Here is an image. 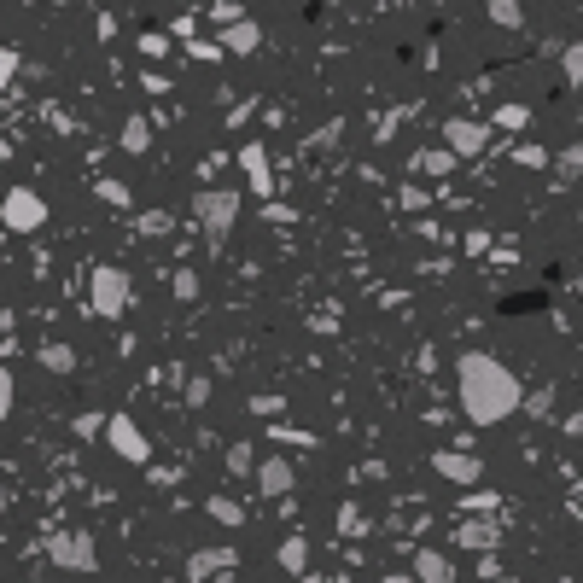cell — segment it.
Here are the masks:
<instances>
[{"label": "cell", "instance_id": "obj_1", "mask_svg": "<svg viewBox=\"0 0 583 583\" xmlns=\"http://www.w3.org/2000/svg\"><path fill=\"white\" fill-rule=\"evenodd\" d=\"M455 397H461V414H467L473 426H502V420H514V414L525 409L519 374L502 356H490V350H467V356L455 362Z\"/></svg>", "mask_w": 583, "mask_h": 583}, {"label": "cell", "instance_id": "obj_2", "mask_svg": "<svg viewBox=\"0 0 583 583\" xmlns=\"http://www.w3.org/2000/svg\"><path fill=\"white\" fill-rule=\"evenodd\" d=\"M193 216L210 240H228L234 222H240V187H199L193 193Z\"/></svg>", "mask_w": 583, "mask_h": 583}, {"label": "cell", "instance_id": "obj_3", "mask_svg": "<svg viewBox=\"0 0 583 583\" xmlns=\"http://www.w3.org/2000/svg\"><path fill=\"white\" fill-rule=\"evenodd\" d=\"M135 298V286H129V269H117V263H100L94 275H88V309L100 315V321H117L123 309Z\"/></svg>", "mask_w": 583, "mask_h": 583}, {"label": "cell", "instance_id": "obj_4", "mask_svg": "<svg viewBox=\"0 0 583 583\" xmlns=\"http://www.w3.org/2000/svg\"><path fill=\"white\" fill-rule=\"evenodd\" d=\"M0 228L6 234H41L47 228V199L35 187H6L0 199Z\"/></svg>", "mask_w": 583, "mask_h": 583}, {"label": "cell", "instance_id": "obj_5", "mask_svg": "<svg viewBox=\"0 0 583 583\" xmlns=\"http://www.w3.org/2000/svg\"><path fill=\"white\" fill-rule=\"evenodd\" d=\"M47 560H53L59 572H76V578H88V572L100 566V549H94V537H88V531H53V543H47Z\"/></svg>", "mask_w": 583, "mask_h": 583}, {"label": "cell", "instance_id": "obj_6", "mask_svg": "<svg viewBox=\"0 0 583 583\" xmlns=\"http://www.w3.org/2000/svg\"><path fill=\"white\" fill-rule=\"evenodd\" d=\"M105 444L117 449L129 467H146L152 461V444H146V432H140L129 414H105Z\"/></svg>", "mask_w": 583, "mask_h": 583}, {"label": "cell", "instance_id": "obj_7", "mask_svg": "<svg viewBox=\"0 0 583 583\" xmlns=\"http://www.w3.org/2000/svg\"><path fill=\"white\" fill-rule=\"evenodd\" d=\"M432 467H438V479L455 484V490H479L484 484V461L479 455H467V449H438Z\"/></svg>", "mask_w": 583, "mask_h": 583}, {"label": "cell", "instance_id": "obj_8", "mask_svg": "<svg viewBox=\"0 0 583 583\" xmlns=\"http://www.w3.org/2000/svg\"><path fill=\"white\" fill-rule=\"evenodd\" d=\"M444 146L455 158H479L490 146V123H473V117H449L444 123Z\"/></svg>", "mask_w": 583, "mask_h": 583}, {"label": "cell", "instance_id": "obj_9", "mask_svg": "<svg viewBox=\"0 0 583 583\" xmlns=\"http://www.w3.org/2000/svg\"><path fill=\"white\" fill-rule=\"evenodd\" d=\"M222 53H234V59H251L257 47H263V24L257 18H234V24H222Z\"/></svg>", "mask_w": 583, "mask_h": 583}, {"label": "cell", "instance_id": "obj_10", "mask_svg": "<svg viewBox=\"0 0 583 583\" xmlns=\"http://www.w3.org/2000/svg\"><path fill=\"white\" fill-rule=\"evenodd\" d=\"M240 170L257 193H275V164H269V146L263 140H245L240 146Z\"/></svg>", "mask_w": 583, "mask_h": 583}, {"label": "cell", "instance_id": "obj_11", "mask_svg": "<svg viewBox=\"0 0 583 583\" xmlns=\"http://www.w3.org/2000/svg\"><path fill=\"white\" fill-rule=\"evenodd\" d=\"M251 479H257V496H269V502H275V496H286V490H292V479H298V473H292V461L269 455V461H257V473H251Z\"/></svg>", "mask_w": 583, "mask_h": 583}, {"label": "cell", "instance_id": "obj_12", "mask_svg": "<svg viewBox=\"0 0 583 583\" xmlns=\"http://www.w3.org/2000/svg\"><path fill=\"white\" fill-rule=\"evenodd\" d=\"M414 583H455V560H444L438 549L414 554Z\"/></svg>", "mask_w": 583, "mask_h": 583}, {"label": "cell", "instance_id": "obj_13", "mask_svg": "<svg viewBox=\"0 0 583 583\" xmlns=\"http://www.w3.org/2000/svg\"><path fill=\"white\" fill-rule=\"evenodd\" d=\"M234 566V549H199L193 560H187V578L193 583H210L216 572H228Z\"/></svg>", "mask_w": 583, "mask_h": 583}, {"label": "cell", "instance_id": "obj_14", "mask_svg": "<svg viewBox=\"0 0 583 583\" xmlns=\"http://www.w3.org/2000/svg\"><path fill=\"white\" fill-rule=\"evenodd\" d=\"M275 560H280V572H292V578H304V566H309V543H304V537H286Z\"/></svg>", "mask_w": 583, "mask_h": 583}, {"label": "cell", "instance_id": "obj_15", "mask_svg": "<svg viewBox=\"0 0 583 583\" xmlns=\"http://www.w3.org/2000/svg\"><path fill=\"white\" fill-rule=\"evenodd\" d=\"M123 152H129V158L152 152V123H146V117H129V123H123Z\"/></svg>", "mask_w": 583, "mask_h": 583}, {"label": "cell", "instance_id": "obj_16", "mask_svg": "<svg viewBox=\"0 0 583 583\" xmlns=\"http://www.w3.org/2000/svg\"><path fill=\"white\" fill-rule=\"evenodd\" d=\"M41 368H47V374H76V350H70V344H41Z\"/></svg>", "mask_w": 583, "mask_h": 583}, {"label": "cell", "instance_id": "obj_17", "mask_svg": "<svg viewBox=\"0 0 583 583\" xmlns=\"http://www.w3.org/2000/svg\"><path fill=\"white\" fill-rule=\"evenodd\" d=\"M414 170L420 175H449L455 170V152H449V146H426V152L414 158Z\"/></svg>", "mask_w": 583, "mask_h": 583}, {"label": "cell", "instance_id": "obj_18", "mask_svg": "<svg viewBox=\"0 0 583 583\" xmlns=\"http://www.w3.org/2000/svg\"><path fill=\"white\" fill-rule=\"evenodd\" d=\"M205 514L216 519V525H228V531H234V525H245V508L234 502V496H210V502H205Z\"/></svg>", "mask_w": 583, "mask_h": 583}, {"label": "cell", "instance_id": "obj_19", "mask_svg": "<svg viewBox=\"0 0 583 583\" xmlns=\"http://www.w3.org/2000/svg\"><path fill=\"white\" fill-rule=\"evenodd\" d=\"M484 12H490V24H496V30H519V24H525L519 0H484Z\"/></svg>", "mask_w": 583, "mask_h": 583}, {"label": "cell", "instance_id": "obj_20", "mask_svg": "<svg viewBox=\"0 0 583 583\" xmlns=\"http://www.w3.org/2000/svg\"><path fill=\"white\" fill-rule=\"evenodd\" d=\"M525 123H531V105H519V100L496 105V117H490V129H525Z\"/></svg>", "mask_w": 583, "mask_h": 583}, {"label": "cell", "instance_id": "obj_21", "mask_svg": "<svg viewBox=\"0 0 583 583\" xmlns=\"http://www.w3.org/2000/svg\"><path fill=\"white\" fill-rule=\"evenodd\" d=\"M461 543H467V549H490V554H496L502 531H496V525H461Z\"/></svg>", "mask_w": 583, "mask_h": 583}, {"label": "cell", "instance_id": "obj_22", "mask_svg": "<svg viewBox=\"0 0 583 583\" xmlns=\"http://www.w3.org/2000/svg\"><path fill=\"white\" fill-rule=\"evenodd\" d=\"M251 461H257V449L251 444H228V473H234V479H251V473H257Z\"/></svg>", "mask_w": 583, "mask_h": 583}, {"label": "cell", "instance_id": "obj_23", "mask_svg": "<svg viewBox=\"0 0 583 583\" xmlns=\"http://www.w3.org/2000/svg\"><path fill=\"white\" fill-rule=\"evenodd\" d=\"M94 193H100V205H117V210L129 205V181H117V175H105Z\"/></svg>", "mask_w": 583, "mask_h": 583}, {"label": "cell", "instance_id": "obj_24", "mask_svg": "<svg viewBox=\"0 0 583 583\" xmlns=\"http://www.w3.org/2000/svg\"><path fill=\"white\" fill-rule=\"evenodd\" d=\"M140 234H146V240L170 234V216H164V210H140Z\"/></svg>", "mask_w": 583, "mask_h": 583}, {"label": "cell", "instance_id": "obj_25", "mask_svg": "<svg viewBox=\"0 0 583 583\" xmlns=\"http://www.w3.org/2000/svg\"><path fill=\"white\" fill-rule=\"evenodd\" d=\"M362 531H368L362 508H339V537H362Z\"/></svg>", "mask_w": 583, "mask_h": 583}, {"label": "cell", "instance_id": "obj_26", "mask_svg": "<svg viewBox=\"0 0 583 583\" xmlns=\"http://www.w3.org/2000/svg\"><path fill=\"white\" fill-rule=\"evenodd\" d=\"M76 438H105V414H76Z\"/></svg>", "mask_w": 583, "mask_h": 583}, {"label": "cell", "instance_id": "obj_27", "mask_svg": "<svg viewBox=\"0 0 583 583\" xmlns=\"http://www.w3.org/2000/svg\"><path fill=\"white\" fill-rule=\"evenodd\" d=\"M560 70H566V82H583V41H578V47H566Z\"/></svg>", "mask_w": 583, "mask_h": 583}, {"label": "cell", "instance_id": "obj_28", "mask_svg": "<svg viewBox=\"0 0 583 583\" xmlns=\"http://www.w3.org/2000/svg\"><path fill=\"white\" fill-rule=\"evenodd\" d=\"M187 403H193V409H205V403H210V379H205V374L187 379Z\"/></svg>", "mask_w": 583, "mask_h": 583}, {"label": "cell", "instance_id": "obj_29", "mask_svg": "<svg viewBox=\"0 0 583 583\" xmlns=\"http://www.w3.org/2000/svg\"><path fill=\"white\" fill-rule=\"evenodd\" d=\"M578 170H583V146H566V152H560V181H572Z\"/></svg>", "mask_w": 583, "mask_h": 583}, {"label": "cell", "instance_id": "obj_30", "mask_svg": "<svg viewBox=\"0 0 583 583\" xmlns=\"http://www.w3.org/2000/svg\"><path fill=\"white\" fill-rule=\"evenodd\" d=\"M397 205H403V210H426V205H432V193H426V187H403V193H397Z\"/></svg>", "mask_w": 583, "mask_h": 583}, {"label": "cell", "instance_id": "obj_31", "mask_svg": "<svg viewBox=\"0 0 583 583\" xmlns=\"http://www.w3.org/2000/svg\"><path fill=\"white\" fill-rule=\"evenodd\" d=\"M12 76H18V53H12V47H0V94H6V82H12Z\"/></svg>", "mask_w": 583, "mask_h": 583}, {"label": "cell", "instance_id": "obj_32", "mask_svg": "<svg viewBox=\"0 0 583 583\" xmlns=\"http://www.w3.org/2000/svg\"><path fill=\"white\" fill-rule=\"evenodd\" d=\"M175 298H199V275H193V269L175 275Z\"/></svg>", "mask_w": 583, "mask_h": 583}, {"label": "cell", "instance_id": "obj_33", "mask_svg": "<svg viewBox=\"0 0 583 583\" xmlns=\"http://www.w3.org/2000/svg\"><path fill=\"white\" fill-rule=\"evenodd\" d=\"M12 397H18V385H12V374H6V368H0V420L12 414Z\"/></svg>", "mask_w": 583, "mask_h": 583}, {"label": "cell", "instance_id": "obj_34", "mask_svg": "<svg viewBox=\"0 0 583 583\" xmlns=\"http://www.w3.org/2000/svg\"><path fill=\"white\" fill-rule=\"evenodd\" d=\"M140 53H146V59H164V53H170V41H164V35H140Z\"/></svg>", "mask_w": 583, "mask_h": 583}, {"label": "cell", "instance_id": "obj_35", "mask_svg": "<svg viewBox=\"0 0 583 583\" xmlns=\"http://www.w3.org/2000/svg\"><path fill=\"white\" fill-rule=\"evenodd\" d=\"M333 135H339V123H321V129L309 135V146H333Z\"/></svg>", "mask_w": 583, "mask_h": 583}, {"label": "cell", "instance_id": "obj_36", "mask_svg": "<svg viewBox=\"0 0 583 583\" xmlns=\"http://www.w3.org/2000/svg\"><path fill=\"white\" fill-rule=\"evenodd\" d=\"M484 583H519V578H508V572H496V560H484Z\"/></svg>", "mask_w": 583, "mask_h": 583}, {"label": "cell", "instance_id": "obj_37", "mask_svg": "<svg viewBox=\"0 0 583 583\" xmlns=\"http://www.w3.org/2000/svg\"><path fill=\"white\" fill-rule=\"evenodd\" d=\"M554 583H578V578H554Z\"/></svg>", "mask_w": 583, "mask_h": 583}, {"label": "cell", "instance_id": "obj_38", "mask_svg": "<svg viewBox=\"0 0 583 583\" xmlns=\"http://www.w3.org/2000/svg\"><path fill=\"white\" fill-rule=\"evenodd\" d=\"M578 514H583V490H578Z\"/></svg>", "mask_w": 583, "mask_h": 583}, {"label": "cell", "instance_id": "obj_39", "mask_svg": "<svg viewBox=\"0 0 583 583\" xmlns=\"http://www.w3.org/2000/svg\"><path fill=\"white\" fill-rule=\"evenodd\" d=\"M368 583H391V578H368Z\"/></svg>", "mask_w": 583, "mask_h": 583}]
</instances>
